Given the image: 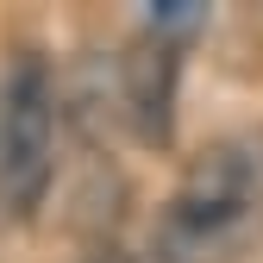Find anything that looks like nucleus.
Wrapping results in <instances>:
<instances>
[{"instance_id": "obj_5", "label": "nucleus", "mask_w": 263, "mask_h": 263, "mask_svg": "<svg viewBox=\"0 0 263 263\" xmlns=\"http://www.w3.org/2000/svg\"><path fill=\"white\" fill-rule=\"evenodd\" d=\"M82 263H138V257H132V251H119V245H94Z\"/></svg>"}, {"instance_id": "obj_3", "label": "nucleus", "mask_w": 263, "mask_h": 263, "mask_svg": "<svg viewBox=\"0 0 263 263\" xmlns=\"http://www.w3.org/2000/svg\"><path fill=\"white\" fill-rule=\"evenodd\" d=\"M119 82H125V113L138 119L144 138H170V101H176V57L170 44H138L119 63Z\"/></svg>"}, {"instance_id": "obj_1", "label": "nucleus", "mask_w": 263, "mask_h": 263, "mask_svg": "<svg viewBox=\"0 0 263 263\" xmlns=\"http://www.w3.org/2000/svg\"><path fill=\"white\" fill-rule=\"evenodd\" d=\"M263 232V138H226L188 170L157 226V263H232Z\"/></svg>"}, {"instance_id": "obj_2", "label": "nucleus", "mask_w": 263, "mask_h": 263, "mask_svg": "<svg viewBox=\"0 0 263 263\" xmlns=\"http://www.w3.org/2000/svg\"><path fill=\"white\" fill-rule=\"evenodd\" d=\"M57 170V88L38 57H25L0 82V213L31 219Z\"/></svg>"}, {"instance_id": "obj_4", "label": "nucleus", "mask_w": 263, "mask_h": 263, "mask_svg": "<svg viewBox=\"0 0 263 263\" xmlns=\"http://www.w3.org/2000/svg\"><path fill=\"white\" fill-rule=\"evenodd\" d=\"M207 19V7H194V0H163V7H151V31L157 38H182V31H194Z\"/></svg>"}]
</instances>
